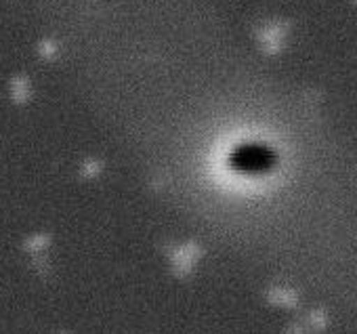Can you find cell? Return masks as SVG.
<instances>
[{
	"mask_svg": "<svg viewBox=\"0 0 357 334\" xmlns=\"http://www.w3.org/2000/svg\"><path fill=\"white\" fill-rule=\"evenodd\" d=\"M34 86L28 74H15L9 82V97L15 105H26L32 101Z\"/></svg>",
	"mask_w": 357,
	"mask_h": 334,
	"instance_id": "obj_1",
	"label": "cell"
}]
</instances>
